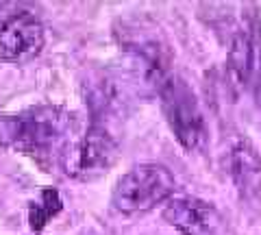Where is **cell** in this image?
<instances>
[{
  "label": "cell",
  "instance_id": "obj_1",
  "mask_svg": "<svg viewBox=\"0 0 261 235\" xmlns=\"http://www.w3.org/2000/svg\"><path fill=\"white\" fill-rule=\"evenodd\" d=\"M79 135L76 113L55 105H39L0 118V144L31 157L46 170L61 168Z\"/></svg>",
  "mask_w": 261,
  "mask_h": 235
},
{
  "label": "cell",
  "instance_id": "obj_2",
  "mask_svg": "<svg viewBox=\"0 0 261 235\" xmlns=\"http://www.w3.org/2000/svg\"><path fill=\"white\" fill-rule=\"evenodd\" d=\"M161 109L174 137L185 150H198L207 142V124L192 87L174 72L157 85Z\"/></svg>",
  "mask_w": 261,
  "mask_h": 235
},
{
  "label": "cell",
  "instance_id": "obj_3",
  "mask_svg": "<svg viewBox=\"0 0 261 235\" xmlns=\"http://www.w3.org/2000/svg\"><path fill=\"white\" fill-rule=\"evenodd\" d=\"M176 181L161 164H140L122 174L111 194L113 207L122 214H142L172 198Z\"/></svg>",
  "mask_w": 261,
  "mask_h": 235
},
{
  "label": "cell",
  "instance_id": "obj_4",
  "mask_svg": "<svg viewBox=\"0 0 261 235\" xmlns=\"http://www.w3.org/2000/svg\"><path fill=\"white\" fill-rule=\"evenodd\" d=\"M118 140L98 122H92L76 137L72 148L65 155L61 170L79 181H94L107 174L118 161Z\"/></svg>",
  "mask_w": 261,
  "mask_h": 235
},
{
  "label": "cell",
  "instance_id": "obj_5",
  "mask_svg": "<svg viewBox=\"0 0 261 235\" xmlns=\"http://www.w3.org/2000/svg\"><path fill=\"white\" fill-rule=\"evenodd\" d=\"M44 42V24L31 11L11 13L0 24V59L7 63L22 66L33 61L42 53Z\"/></svg>",
  "mask_w": 261,
  "mask_h": 235
},
{
  "label": "cell",
  "instance_id": "obj_6",
  "mask_svg": "<svg viewBox=\"0 0 261 235\" xmlns=\"http://www.w3.org/2000/svg\"><path fill=\"white\" fill-rule=\"evenodd\" d=\"M163 220L185 235H216L222 222L211 202L196 196L170 198L163 209Z\"/></svg>",
  "mask_w": 261,
  "mask_h": 235
},
{
  "label": "cell",
  "instance_id": "obj_7",
  "mask_svg": "<svg viewBox=\"0 0 261 235\" xmlns=\"http://www.w3.org/2000/svg\"><path fill=\"white\" fill-rule=\"evenodd\" d=\"M231 176L242 198H252L261 190V157L248 140H240L231 150Z\"/></svg>",
  "mask_w": 261,
  "mask_h": 235
},
{
  "label": "cell",
  "instance_id": "obj_8",
  "mask_svg": "<svg viewBox=\"0 0 261 235\" xmlns=\"http://www.w3.org/2000/svg\"><path fill=\"white\" fill-rule=\"evenodd\" d=\"M255 29L244 27L238 35H235L231 50H228V66H231V74L238 79V83L248 85L252 79V72L257 68L259 59V42L257 35L252 33Z\"/></svg>",
  "mask_w": 261,
  "mask_h": 235
},
{
  "label": "cell",
  "instance_id": "obj_9",
  "mask_svg": "<svg viewBox=\"0 0 261 235\" xmlns=\"http://www.w3.org/2000/svg\"><path fill=\"white\" fill-rule=\"evenodd\" d=\"M61 207H63V202H61L59 192H57V190H44L42 192V198L31 205V212H29L31 229L35 231V233L42 231L44 226H46V222L61 212Z\"/></svg>",
  "mask_w": 261,
  "mask_h": 235
}]
</instances>
